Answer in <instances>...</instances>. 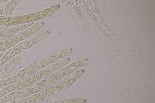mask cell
I'll list each match as a JSON object with an SVG mask.
<instances>
[{"mask_svg": "<svg viewBox=\"0 0 155 103\" xmlns=\"http://www.w3.org/2000/svg\"><path fill=\"white\" fill-rule=\"evenodd\" d=\"M46 103H76L74 99Z\"/></svg>", "mask_w": 155, "mask_h": 103, "instance_id": "4", "label": "cell"}, {"mask_svg": "<svg viewBox=\"0 0 155 103\" xmlns=\"http://www.w3.org/2000/svg\"><path fill=\"white\" fill-rule=\"evenodd\" d=\"M71 58L66 57L53 63L45 68L32 75L22 82L24 88L31 86L46 78L50 75L66 66L70 62Z\"/></svg>", "mask_w": 155, "mask_h": 103, "instance_id": "1", "label": "cell"}, {"mask_svg": "<svg viewBox=\"0 0 155 103\" xmlns=\"http://www.w3.org/2000/svg\"><path fill=\"white\" fill-rule=\"evenodd\" d=\"M72 51V47H68L43 58L28 67L26 70L27 73L29 76L34 74L49 65L66 57Z\"/></svg>", "mask_w": 155, "mask_h": 103, "instance_id": "2", "label": "cell"}, {"mask_svg": "<svg viewBox=\"0 0 155 103\" xmlns=\"http://www.w3.org/2000/svg\"><path fill=\"white\" fill-rule=\"evenodd\" d=\"M74 71V68L71 64L60 69L44 79L45 88L57 84L62 78Z\"/></svg>", "mask_w": 155, "mask_h": 103, "instance_id": "3", "label": "cell"}]
</instances>
